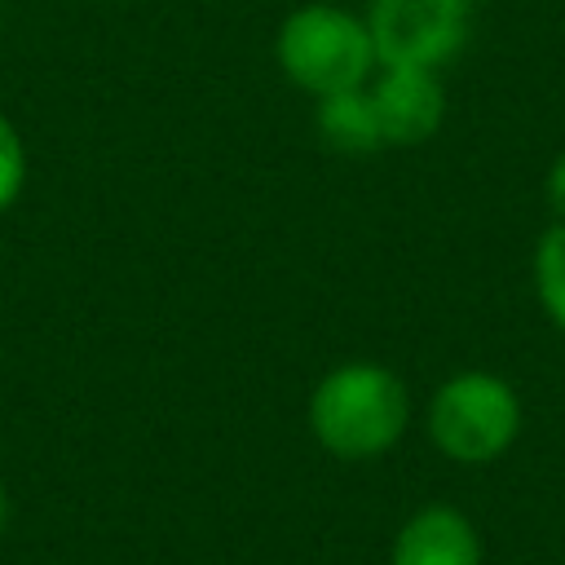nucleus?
<instances>
[{
    "instance_id": "f8f14e48",
    "label": "nucleus",
    "mask_w": 565,
    "mask_h": 565,
    "mask_svg": "<svg viewBox=\"0 0 565 565\" xmlns=\"http://www.w3.org/2000/svg\"><path fill=\"white\" fill-rule=\"evenodd\" d=\"M561 565H565V561H561Z\"/></svg>"
},
{
    "instance_id": "39448f33",
    "label": "nucleus",
    "mask_w": 565,
    "mask_h": 565,
    "mask_svg": "<svg viewBox=\"0 0 565 565\" xmlns=\"http://www.w3.org/2000/svg\"><path fill=\"white\" fill-rule=\"evenodd\" d=\"M380 137L384 146H419L441 128L446 93L437 71L424 66H380V75L366 84Z\"/></svg>"
},
{
    "instance_id": "f257e3e1",
    "label": "nucleus",
    "mask_w": 565,
    "mask_h": 565,
    "mask_svg": "<svg viewBox=\"0 0 565 565\" xmlns=\"http://www.w3.org/2000/svg\"><path fill=\"white\" fill-rule=\"evenodd\" d=\"M411 424L406 384L380 362H344L309 393V433L335 459H375Z\"/></svg>"
},
{
    "instance_id": "0eeeda50",
    "label": "nucleus",
    "mask_w": 565,
    "mask_h": 565,
    "mask_svg": "<svg viewBox=\"0 0 565 565\" xmlns=\"http://www.w3.org/2000/svg\"><path fill=\"white\" fill-rule=\"evenodd\" d=\"M371 84V79H366ZM362 88H344V93H331V97H318V132L331 150H344V154H371L384 146L380 137V119H375V106H371V93Z\"/></svg>"
},
{
    "instance_id": "1a4fd4ad",
    "label": "nucleus",
    "mask_w": 565,
    "mask_h": 565,
    "mask_svg": "<svg viewBox=\"0 0 565 565\" xmlns=\"http://www.w3.org/2000/svg\"><path fill=\"white\" fill-rule=\"evenodd\" d=\"M26 185V146L18 137V128L0 115V212H9L18 203Z\"/></svg>"
},
{
    "instance_id": "9d476101",
    "label": "nucleus",
    "mask_w": 565,
    "mask_h": 565,
    "mask_svg": "<svg viewBox=\"0 0 565 565\" xmlns=\"http://www.w3.org/2000/svg\"><path fill=\"white\" fill-rule=\"evenodd\" d=\"M547 203H552V212L565 221V150H561L556 163L547 168Z\"/></svg>"
},
{
    "instance_id": "423d86ee",
    "label": "nucleus",
    "mask_w": 565,
    "mask_h": 565,
    "mask_svg": "<svg viewBox=\"0 0 565 565\" xmlns=\"http://www.w3.org/2000/svg\"><path fill=\"white\" fill-rule=\"evenodd\" d=\"M388 565H481V534L459 508L424 503L397 525Z\"/></svg>"
},
{
    "instance_id": "6e6552de",
    "label": "nucleus",
    "mask_w": 565,
    "mask_h": 565,
    "mask_svg": "<svg viewBox=\"0 0 565 565\" xmlns=\"http://www.w3.org/2000/svg\"><path fill=\"white\" fill-rule=\"evenodd\" d=\"M534 291L543 313L565 331V221H556L534 247Z\"/></svg>"
},
{
    "instance_id": "f03ea898",
    "label": "nucleus",
    "mask_w": 565,
    "mask_h": 565,
    "mask_svg": "<svg viewBox=\"0 0 565 565\" xmlns=\"http://www.w3.org/2000/svg\"><path fill=\"white\" fill-rule=\"evenodd\" d=\"M274 49H278L282 75L313 97L362 88L371 79V71L380 66L366 18H358L340 4H322V0L291 9L287 22L278 26Z\"/></svg>"
},
{
    "instance_id": "9b49d317",
    "label": "nucleus",
    "mask_w": 565,
    "mask_h": 565,
    "mask_svg": "<svg viewBox=\"0 0 565 565\" xmlns=\"http://www.w3.org/2000/svg\"><path fill=\"white\" fill-rule=\"evenodd\" d=\"M4 525H9V494H4V481H0V534H4Z\"/></svg>"
},
{
    "instance_id": "7ed1b4c3",
    "label": "nucleus",
    "mask_w": 565,
    "mask_h": 565,
    "mask_svg": "<svg viewBox=\"0 0 565 565\" xmlns=\"http://www.w3.org/2000/svg\"><path fill=\"white\" fill-rule=\"evenodd\" d=\"M521 433V397L503 375L459 371L428 402V437L455 463H490Z\"/></svg>"
},
{
    "instance_id": "20e7f679",
    "label": "nucleus",
    "mask_w": 565,
    "mask_h": 565,
    "mask_svg": "<svg viewBox=\"0 0 565 565\" xmlns=\"http://www.w3.org/2000/svg\"><path fill=\"white\" fill-rule=\"evenodd\" d=\"M472 26V0H371L366 31L380 66H446Z\"/></svg>"
}]
</instances>
